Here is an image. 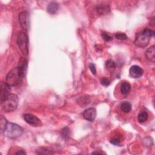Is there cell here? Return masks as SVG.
I'll return each instance as SVG.
<instances>
[{"mask_svg": "<svg viewBox=\"0 0 155 155\" xmlns=\"http://www.w3.org/2000/svg\"><path fill=\"white\" fill-rule=\"evenodd\" d=\"M26 70V69L19 66L13 68L7 75L6 83L10 87L19 85L23 81Z\"/></svg>", "mask_w": 155, "mask_h": 155, "instance_id": "obj_1", "label": "cell"}, {"mask_svg": "<svg viewBox=\"0 0 155 155\" xmlns=\"http://www.w3.org/2000/svg\"><path fill=\"white\" fill-rule=\"evenodd\" d=\"M154 35V31L149 29H144L137 34L134 44L139 47H145L148 45L151 37Z\"/></svg>", "mask_w": 155, "mask_h": 155, "instance_id": "obj_2", "label": "cell"}, {"mask_svg": "<svg viewBox=\"0 0 155 155\" xmlns=\"http://www.w3.org/2000/svg\"><path fill=\"white\" fill-rule=\"evenodd\" d=\"M4 136L10 139H16L20 137L23 133V129L19 125L14 123H7L3 131Z\"/></svg>", "mask_w": 155, "mask_h": 155, "instance_id": "obj_4", "label": "cell"}, {"mask_svg": "<svg viewBox=\"0 0 155 155\" xmlns=\"http://www.w3.org/2000/svg\"><path fill=\"white\" fill-rule=\"evenodd\" d=\"M143 69L137 65L132 66L129 69V75L133 78H139L143 75Z\"/></svg>", "mask_w": 155, "mask_h": 155, "instance_id": "obj_8", "label": "cell"}, {"mask_svg": "<svg viewBox=\"0 0 155 155\" xmlns=\"http://www.w3.org/2000/svg\"><path fill=\"white\" fill-rule=\"evenodd\" d=\"M23 118L27 124L33 127H40L42 124L40 119L31 114H24Z\"/></svg>", "mask_w": 155, "mask_h": 155, "instance_id": "obj_7", "label": "cell"}, {"mask_svg": "<svg viewBox=\"0 0 155 155\" xmlns=\"http://www.w3.org/2000/svg\"><path fill=\"white\" fill-rule=\"evenodd\" d=\"M61 136H62V138L65 140H67V139H69V138L70 137V130L68 127H65L62 130Z\"/></svg>", "mask_w": 155, "mask_h": 155, "instance_id": "obj_20", "label": "cell"}, {"mask_svg": "<svg viewBox=\"0 0 155 155\" xmlns=\"http://www.w3.org/2000/svg\"><path fill=\"white\" fill-rule=\"evenodd\" d=\"M16 154H26V153L24 150H20L15 153Z\"/></svg>", "mask_w": 155, "mask_h": 155, "instance_id": "obj_27", "label": "cell"}, {"mask_svg": "<svg viewBox=\"0 0 155 155\" xmlns=\"http://www.w3.org/2000/svg\"><path fill=\"white\" fill-rule=\"evenodd\" d=\"M115 37L116 39L119 40H125L127 39V35L124 33H117L115 35Z\"/></svg>", "mask_w": 155, "mask_h": 155, "instance_id": "obj_22", "label": "cell"}, {"mask_svg": "<svg viewBox=\"0 0 155 155\" xmlns=\"http://www.w3.org/2000/svg\"><path fill=\"white\" fill-rule=\"evenodd\" d=\"M7 123H8L6 118L4 117L3 115H1V117H0V125H1V130L2 131H3L5 129Z\"/></svg>", "mask_w": 155, "mask_h": 155, "instance_id": "obj_19", "label": "cell"}, {"mask_svg": "<svg viewBox=\"0 0 155 155\" xmlns=\"http://www.w3.org/2000/svg\"><path fill=\"white\" fill-rule=\"evenodd\" d=\"M101 83L104 86H108L110 84V81L106 77H103L101 79Z\"/></svg>", "mask_w": 155, "mask_h": 155, "instance_id": "obj_25", "label": "cell"}, {"mask_svg": "<svg viewBox=\"0 0 155 155\" xmlns=\"http://www.w3.org/2000/svg\"><path fill=\"white\" fill-rule=\"evenodd\" d=\"M83 117L88 121L92 122L96 116V110L94 108H89L83 112Z\"/></svg>", "mask_w": 155, "mask_h": 155, "instance_id": "obj_9", "label": "cell"}, {"mask_svg": "<svg viewBox=\"0 0 155 155\" xmlns=\"http://www.w3.org/2000/svg\"><path fill=\"white\" fill-rule=\"evenodd\" d=\"M121 142V138L119 137H114L113 138H112L110 140V143L113 144V145H118L120 144Z\"/></svg>", "mask_w": 155, "mask_h": 155, "instance_id": "obj_23", "label": "cell"}, {"mask_svg": "<svg viewBox=\"0 0 155 155\" xmlns=\"http://www.w3.org/2000/svg\"><path fill=\"white\" fill-rule=\"evenodd\" d=\"M11 91L10 86H9L6 83H2L1 84V90H0V97H1V101L3 100L7 96H8Z\"/></svg>", "mask_w": 155, "mask_h": 155, "instance_id": "obj_11", "label": "cell"}, {"mask_svg": "<svg viewBox=\"0 0 155 155\" xmlns=\"http://www.w3.org/2000/svg\"><path fill=\"white\" fill-rule=\"evenodd\" d=\"M17 44L22 53L27 55L29 53V39L26 31H21L17 37Z\"/></svg>", "mask_w": 155, "mask_h": 155, "instance_id": "obj_5", "label": "cell"}, {"mask_svg": "<svg viewBox=\"0 0 155 155\" xmlns=\"http://www.w3.org/2000/svg\"><path fill=\"white\" fill-rule=\"evenodd\" d=\"M59 9V4L56 2L50 3L47 7V11L50 14H55Z\"/></svg>", "mask_w": 155, "mask_h": 155, "instance_id": "obj_13", "label": "cell"}, {"mask_svg": "<svg viewBox=\"0 0 155 155\" xmlns=\"http://www.w3.org/2000/svg\"><path fill=\"white\" fill-rule=\"evenodd\" d=\"M103 38L104 39V40L105 41H107V42H108V41H110L112 40V37L108 33H103L102 35H101Z\"/></svg>", "mask_w": 155, "mask_h": 155, "instance_id": "obj_24", "label": "cell"}, {"mask_svg": "<svg viewBox=\"0 0 155 155\" xmlns=\"http://www.w3.org/2000/svg\"><path fill=\"white\" fill-rule=\"evenodd\" d=\"M106 66L107 67V69L111 73L113 72L116 69V64L112 60H108L106 61Z\"/></svg>", "mask_w": 155, "mask_h": 155, "instance_id": "obj_16", "label": "cell"}, {"mask_svg": "<svg viewBox=\"0 0 155 155\" xmlns=\"http://www.w3.org/2000/svg\"><path fill=\"white\" fill-rule=\"evenodd\" d=\"M96 11L100 15H106L110 12V7L108 4L102 3L96 7Z\"/></svg>", "mask_w": 155, "mask_h": 155, "instance_id": "obj_10", "label": "cell"}, {"mask_svg": "<svg viewBox=\"0 0 155 155\" xmlns=\"http://www.w3.org/2000/svg\"><path fill=\"white\" fill-rule=\"evenodd\" d=\"M89 68L92 72V73L94 75H96V67H95V65L93 64V63H91L89 66Z\"/></svg>", "mask_w": 155, "mask_h": 155, "instance_id": "obj_26", "label": "cell"}, {"mask_svg": "<svg viewBox=\"0 0 155 155\" xmlns=\"http://www.w3.org/2000/svg\"><path fill=\"white\" fill-rule=\"evenodd\" d=\"M18 104V97L15 94H9L1 101V106L3 111L6 113L16 110Z\"/></svg>", "mask_w": 155, "mask_h": 155, "instance_id": "obj_3", "label": "cell"}, {"mask_svg": "<svg viewBox=\"0 0 155 155\" xmlns=\"http://www.w3.org/2000/svg\"><path fill=\"white\" fill-rule=\"evenodd\" d=\"M77 101L80 104L81 103H83V104L81 105V106L83 107V106H85L89 104L90 103V100L88 97H83V98L81 97V98H80Z\"/></svg>", "mask_w": 155, "mask_h": 155, "instance_id": "obj_21", "label": "cell"}, {"mask_svg": "<svg viewBox=\"0 0 155 155\" xmlns=\"http://www.w3.org/2000/svg\"><path fill=\"white\" fill-rule=\"evenodd\" d=\"M19 22L24 31L27 32L30 28V16L27 12L23 11L19 15Z\"/></svg>", "mask_w": 155, "mask_h": 155, "instance_id": "obj_6", "label": "cell"}, {"mask_svg": "<svg viewBox=\"0 0 155 155\" xmlns=\"http://www.w3.org/2000/svg\"><path fill=\"white\" fill-rule=\"evenodd\" d=\"M148 118V114L146 111L140 112L138 116V120L140 123H145Z\"/></svg>", "mask_w": 155, "mask_h": 155, "instance_id": "obj_17", "label": "cell"}, {"mask_svg": "<svg viewBox=\"0 0 155 155\" xmlns=\"http://www.w3.org/2000/svg\"><path fill=\"white\" fill-rule=\"evenodd\" d=\"M155 46L153 45L150 48L147 49L145 52V57L147 60L152 62L154 63L155 61Z\"/></svg>", "mask_w": 155, "mask_h": 155, "instance_id": "obj_12", "label": "cell"}, {"mask_svg": "<svg viewBox=\"0 0 155 155\" xmlns=\"http://www.w3.org/2000/svg\"><path fill=\"white\" fill-rule=\"evenodd\" d=\"M121 109L124 113H128L131 110V104L129 102L124 101L121 105Z\"/></svg>", "mask_w": 155, "mask_h": 155, "instance_id": "obj_15", "label": "cell"}, {"mask_svg": "<svg viewBox=\"0 0 155 155\" xmlns=\"http://www.w3.org/2000/svg\"><path fill=\"white\" fill-rule=\"evenodd\" d=\"M36 153L39 154H53V152L51 151V150L46 148H39L36 150Z\"/></svg>", "mask_w": 155, "mask_h": 155, "instance_id": "obj_18", "label": "cell"}, {"mask_svg": "<svg viewBox=\"0 0 155 155\" xmlns=\"http://www.w3.org/2000/svg\"><path fill=\"white\" fill-rule=\"evenodd\" d=\"M131 90V85L128 82H124L121 84L120 90L123 94H127Z\"/></svg>", "mask_w": 155, "mask_h": 155, "instance_id": "obj_14", "label": "cell"}]
</instances>
